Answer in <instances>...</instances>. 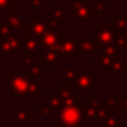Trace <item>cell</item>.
I'll list each match as a JSON object with an SVG mask.
<instances>
[{
  "instance_id": "3",
  "label": "cell",
  "mask_w": 127,
  "mask_h": 127,
  "mask_svg": "<svg viewBox=\"0 0 127 127\" xmlns=\"http://www.w3.org/2000/svg\"><path fill=\"white\" fill-rule=\"evenodd\" d=\"M21 48H22V41L19 36H6L0 40V55H19Z\"/></svg>"
},
{
  "instance_id": "12",
  "label": "cell",
  "mask_w": 127,
  "mask_h": 127,
  "mask_svg": "<svg viewBox=\"0 0 127 127\" xmlns=\"http://www.w3.org/2000/svg\"><path fill=\"white\" fill-rule=\"evenodd\" d=\"M45 104H47L51 109H52V108H53V109H55V108H59V98H58V96H56L55 92L52 93V96H51V97L45 98Z\"/></svg>"
},
{
  "instance_id": "16",
  "label": "cell",
  "mask_w": 127,
  "mask_h": 127,
  "mask_svg": "<svg viewBox=\"0 0 127 127\" xmlns=\"http://www.w3.org/2000/svg\"><path fill=\"white\" fill-rule=\"evenodd\" d=\"M38 111H40V113H41V116H49L51 115V108L48 107L45 102L38 105Z\"/></svg>"
},
{
  "instance_id": "6",
  "label": "cell",
  "mask_w": 127,
  "mask_h": 127,
  "mask_svg": "<svg viewBox=\"0 0 127 127\" xmlns=\"http://www.w3.org/2000/svg\"><path fill=\"white\" fill-rule=\"evenodd\" d=\"M7 23H8V25L11 26L12 29L22 30V29H25L28 21H26L25 17H22V15H21L19 11L14 10V11L8 12V17H7Z\"/></svg>"
},
{
  "instance_id": "4",
  "label": "cell",
  "mask_w": 127,
  "mask_h": 127,
  "mask_svg": "<svg viewBox=\"0 0 127 127\" xmlns=\"http://www.w3.org/2000/svg\"><path fill=\"white\" fill-rule=\"evenodd\" d=\"M60 36H62L60 30H58V32L49 30V32H47L45 34L40 36L38 38H37V42H38L42 48H45V49H51V48H53L59 42V37Z\"/></svg>"
},
{
  "instance_id": "9",
  "label": "cell",
  "mask_w": 127,
  "mask_h": 127,
  "mask_svg": "<svg viewBox=\"0 0 127 127\" xmlns=\"http://www.w3.org/2000/svg\"><path fill=\"white\" fill-rule=\"evenodd\" d=\"M38 60L44 62L47 64H56L58 63V56L52 49H48L45 53H40L38 55Z\"/></svg>"
},
{
  "instance_id": "10",
  "label": "cell",
  "mask_w": 127,
  "mask_h": 127,
  "mask_svg": "<svg viewBox=\"0 0 127 127\" xmlns=\"http://www.w3.org/2000/svg\"><path fill=\"white\" fill-rule=\"evenodd\" d=\"M44 90V86H41L38 82H36L34 79H30V85H29V96H38L40 92Z\"/></svg>"
},
{
  "instance_id": "7",
  "label": "cell",
  "mask_w": 127,
  "mask_h": 127,
  "mask_svg": "<svg viewBox=\"0 0 127 127\" xmlns=\"http://www.w3.org/2000/svg\"><path fill=\"white\" fill-rule=\"evenodd\" d=\"M14 120L17 123H30L33 120V113L28 109L26 104H19V108L14 111Z\"/></svg>"
},
{
  "instance_id": "13",
  "label": "cell",
  "mask_w": 127,
  "mask_h": 127,
  "mask_svg": "<svg viewBox=\"0 0 127 127\" xmlns=\"http://www.w3.org/2000/svg\"><path fill=\"white\" fill-rule=\"evenodd\" d=\"M25 3L28 4L29 7L34 10H38V11H42L44 10V3H42V0H25Z\"/></svg>"
},
{
  "instance_id": "5",
  "label": "cell",
  "mask_w": 127,
  "mask_h": 127,
  "mask_svg": "<svg viewBox=\"0 0 127 127\" xmlns=\"http://www.w3.org/2000/svg\"><path fill=\"white\" fill-rule=\"evenodd\" d=\"M19 66L21 67H28V74L26 75H28L30 79H33L34 77H38V75L42 72V67L40 66V63L36 62V60H33V59L29 58V56L25 59V60H21Z\"/></svg>"
},
{
  "instance_id": "1",
  "label": "cell",
  "mask_w": 127,
  "mask_h": 127,
  "mask_svg": "<svg viewBox=\"0 0 127 127\" xmlns=\"http://www.w3.org/2000/svg\"><path fill=\"white\" fill-rule=\"evenodd\" d=\"M8 89L15 97L22 98V97H29V85H30V78L23 74H15V72H8Z\"/></svg>"
},
{
  "instance_id": "14",
  "label": "cell",
  "mask_w": 127,
  "mask_h": 127,
  "mask_svg": "<svg viewBox=\"0 0 127 127\" xmlns=\"http://www.w3.org/2000/svg\"><path fill=\"white\" fill-rule=\"evenodd\" d=\"M11 26L8 25L7 22H0V37H6V36H10L11 33Z\"/></svg>"
},
{
  "instance_id": "8",
  "label": "cell",
  "mask_w": 127,
  "mask_h": 127,
  "mask_svg": "<svg viewBox=\"0 0 127 127\" xmlns=\"http://www.w3.org/2000/svg\"><path fill=\"white\" fill-rule=\"evenodd\" d=\"M22 48L28 55H33V53H36L38 51V42L33 37H26L22 41Z\"/></svg>"
},
{
  "instance_id": "2",
  "label": "cell",
  "mask_w": 127,
  "mask_h": 127,
  "mask_svg": "<svg viewBox=\"0 0 127 127\" xmlns=\"http://www.w3.org/2000/svg\"><path fill=\"white\" fill-rule=\"evenodd\" d=\"M52 28H53V23H45L41 18L34 17L30 23L29 22L26 23L25 33H26V37H33V38L37 40L40 36H42L47 32L52 30Z\"/></svg>"
},
{
  "instance_id": "11",
  "label": "cell",
  "mask_w": 127,
  "mask_h": 127,
  "mask_svg": "<svg viewBox=\"0 0 127 127\" xmlns=\"http://www.w3.org/2000/svg\"><path fill=\"white\" fill-rule=\"evenodd\" d=\"M4 10L7 14L14 11V0H0V11Z\"/></svg>"
},
{
  "instance_id": "15",
  "label": "cell",
  "mask_w": 127,
  "mask_h": 127,
  "mask_svg": "<svg viewBox=\"0 0 127 127\" xmlns=\"http://www.w3.org/2000/svg\"><path fill=\"white\" fill-rule=\"evenodd\" d=\"M62 6H52V11H51V15H52V19L53 21H58L60 22L62 21Z\"/></svg>"
}]
</instances>
